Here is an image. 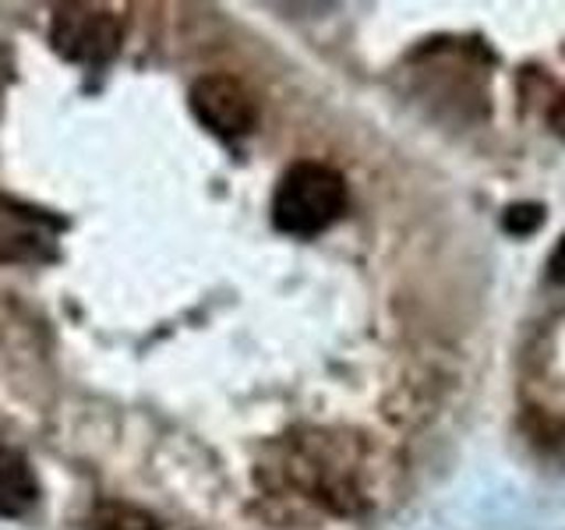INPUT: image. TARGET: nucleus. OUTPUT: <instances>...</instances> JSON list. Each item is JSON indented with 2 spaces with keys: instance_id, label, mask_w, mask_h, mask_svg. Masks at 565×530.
<instances>
[{
  "instance_id": "obj_1",
  "label": "nucleus",
  "mask_w": 565,
  "mask_h": 530,
  "mask_svg": "<svg viewBox=\"0 0 565 530\" xmlns=\"http://www.w3.org/2000/svg\"><path fill=\"white\" fill-rule=\"evenodd\" d=\"M347 209V181L326 163H294L279 177L273 194V223L290 237H315Z\"/></svg>"
},
{
  "instance_id": "obj_7",
  "label": "nucleus",
  "mask_w": 565,
  "mask_h": 530,
  "mask_svg": "<svg viewBox=\"0 0 565 530\" xmlns=\"http://www.w3.org/2000/svg\"><path fill=\"white\" fill-rule=\"evenodd\" d=\"M544 223V205L541 202H516L502 212V226L505 234L512 237H526V234H537Z\"/></svg>"
},
{
  "instance_id": "obj_3",
  "label": "nucleus",
  "mask_w": 565,
  "mask_h": 530,
  "mask_svg": "<svg viewBox=\"0 0 565 530\" xmlns=\"http://www.w3.org/2000/svg\"><path fill=\"white\" fill-rule=\"evenodd\" d=\"M64 220L57 212L0 194V262L4 265H46L61 255Z\"/></svg>"
},
{
  "instance_id": "obj_9",
  "label": "nucleus",
  "mask_w": 565,
  "mask_h": 530,
  "mask_svg": "<svg viewBox=\"0 0 565 530\" xmlns=\"http://www.w3.org/2000/svg\"><path fill=\"white\" fill-rule=\"evenodd\" d=\"M547 124H552V131H555V135H562V138H565V93L555 99L552 114H547Z\"/></svg>"
},
{
  "instance_id": "obj_8",
  "label": "nucleus",
  "mask_w": 565,
  "mask_h": 530,
  "mask_svg": "<svg viewBox=\"0 0 565 530\" xmlns=\"http://www.w3.org/2000/svg\"><path fill=\"white\" fill-rule=\"evenodd\" d=\"M547 276H552L555 283H562V287H565V234H562V241L555 244L552 258H547Z\"/></svg>"
},
{
  "instance_id": "obj_5",
  "label": "nucleus",
  "mask_w": 565,
  "mask_h": 530,
  "mask_svg": "<svg viewBox=\"0 0 565 530\" xmlns=\"http://www.w3.org/2000/svg\"><path fill=\"white\" fill-rule=\"evenodd\" d=\"M35 502H40V481L29 459L11 446H0V517H29Z\"/></svg>"
},
{
  "instance_id": "obj_6",
  "label": "nucleus",
  "mask_w": 565,
  "mask_h": 530,
  "mask_svg": "<svg viewBox=\"0 0 565 530\" xmlns=\"http://www.w3.org/2000/svg\"><path fill=\"white\" fill-rule=\"evenodd\" d=\"M88 530H159V523L128 502H103L88 517Z\"/></svg>"
},
{
  "instance_id": "obj_2",
  "label": "nucleus",
  "mask_w": 565,
  "mask_h": 530,
  "mask_svg": "<svg viewBox=\"0 0 565 530\" xmlns=\"http://www.w3.org/2000/svg\"><path fill=\"white\" fill-rule=\"evenodd\" d=\"M50 43L71 64H106L120 53L124 25L103 4H61L50 22Z\"/></svg>"
},
{
  "instance_id": "obj_4",
  "label": "nucleus",
  "mask_w": 565,
  "mask_h": 530,
  "mask_svg": "<svg viewBox=\"0 0 565 530\" xmlns=\"http://www.w3.org/2000/svg\"><path fill=\"white\" fill-rule=\"evenodd\" d=\"M191 110L205 131L220 138H241L255 131L258 103L247 85L230 75H205L191 85Z\"/></svg>"
}]
</instances>
